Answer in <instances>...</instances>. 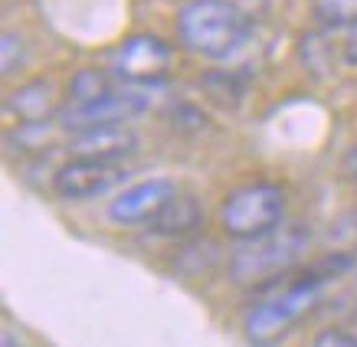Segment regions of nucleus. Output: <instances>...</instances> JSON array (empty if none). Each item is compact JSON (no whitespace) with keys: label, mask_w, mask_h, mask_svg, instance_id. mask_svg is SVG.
<instances>
[{"label":"nucleus","mask_w":357,"mask_h":347,"mask_svg":"<svg viewBox=\"0 0 357 347\" xmlns=\"http://www.w3.org/2000/svg\"><path fill=\"white\" fill-rule=\"evenodd\" d=\"M177 43L200 59H227L249 40V20L233 0H187L174 20Z\"/></svg>","instance_id":"nucleus-1"},{"label":"nucleus","mask_w":357,"mask_h":347,"mask_svg":"<svg viewBox=\"0 0 357 347\" xmlns=\"http://www.w3.org/2000/svg\"><path fill=\"white\" fill-rule=\"evenodd\" d=\"M308 246H312V233L298 223L292 226L282 223L269 236L239 242V249L227 262L229 282L243 285V288H269L279 279L292 275L295 265L305 259Z\"/></svg>","instance_id":"nucleus-2"},{"label":"nucleus","mask_w":357,"mask_h":347,"mask_svg":"<svg viewBox=\"0 0 357 347\" xmlns=\"http://www.w3.org/2000/svg\"><path fill=\"white\" fill-rule=\"evenodd\" d=\"M289 213V194L275 180H252L236 190H229L220 206V226L236 242H252L269 236L285 223Z\"/></svg>","instance_id":"nucleus-3"},{"label":"nucleus","mask_w":357,"mask_h":347,"mask_svg":"<svg viewBox=\"0 0 357 347\" xmlns=\"http://www.w3.org/2000/svg\"><path fill=\"white\" fill-rule=\"evenodd\" d=\"M318 302H321V282H312L305 275L292 279L266 302H256V308H249L243 318V331L256 347H269L312 315Z\"/></svg>","instance_id":"nucleus-4"},{"label":"nucleus","mask_w":357,"mask_h":347,"mask_svg":"<svg viewBox=\"0 0 357 347\" xmlns=\"http://www.w3.org/2000/svg\"><path fill=\"white\" fill-rule=\"evenodd\" d=\"M148 109H151V88L125 86V88H112L102 98L82 102V105H69L66 102L63 111L56 115V125L69 131V134H82V131L125 125V121L144 115Z\"/></svg>","instance_id":"nucleus-5"},{"label":"nucleus","mask_w":357,"mask_h":347,"mask_svg":"<svg viewBox=\"0 0 357 347\" xmlns=\"http://www.w3.org/2000/svg\"><path fill=\"white\" fill-rule=\"evenodd\" d=\"M174 69V49L154 33H135L112 53V76L125 86L154 88L167 82Z\"/></svg>","instance_id":"nucleus-6"},{"label":"nucleus","mask_w":357,"mask_h":347,"mask_svg":"<svg viewBox=\"0 0 357 347\" xmlns=\"http://www.w3.org/2000/svg\"><path fill=\"white\" fill-rule=\"evenodd\" d=\"M128 177L125 164H105V161H82V157H69V161L53 174V190L59 200L69 203H82V200H96L105 196L109 190Z\"/></svg>","instance_id":"nucleus-7"},{"label":"nucleus","mask_w":357,"mask_h":347,"mask_svg":"<svg viewBox=\"0 0 357 347\" xmlns=\"http://www.w3.org/2000/svg\"><path fill=\"white\" fill-rule=\"evenodd\" d=\"M177 194H181L177 184L167 180V177L138 180V184L125 187L109 203V219L115 226H151L154 217H158Z\"/></svg>","instance_id":"nucleus-8"},{"label":"nucleus","mask_w":357,"mask_h":347,"mask_svg":"<svg viewBox=\"0 0 357 347\" xmlns=\"http://www.w3.org/2000/svg\"><path fill=\"white\" fill-rule=\"evenodd\" d=\"M138 134L125 125L115 128H96V131H82L73 134L66 151L69 157H82V161H105V164H125L128 157L138 154Z\"/></svg>","instance_id":"nucleus-9"},{"label":"nucleus","mask_w":357,"mask_h":347,"mask_svg":"<svg viewBox=\"0 0 357 347\" xmlns=\"http://www.w3.org/2000/svg\"><path fill=\"white\" fill-rule=\"evenodd\" d=\"M7 111L20 125H46V121L59 115L63 105H59V92H56L53 79H30L17 86L7 95Z\"/></svg>","instance_id":"nucleus-10"},{"label":"nucleus","mask_w":357,"mask_h":347,"mask_svg":"<svg viewBox=\"0 0 357 347\" xmlns=\"http://www.w3.org/2000/svg\"><path fill=\"white\" fill-rule=\"evenodd\" d=\"M200 226H204V206H200V200L190 194H177L154 217L151 233L167 239H190L200 233Z\"/></svg>","instance_id":"nucleus-11"},{"label":"nucleus","mask_w":357,"mask_h":347,"mask_svg":"<svg viewBox=\"0 0 357 347\" xmlns=\"http://www.w3.org/2000/svg\"><path fill=\"white\" fill-rule=\"evenodd\" d=\"M314 20L321 30H351L357 23V0H314Z\"/></svg>","instance_id":"nucleus-12"},{"label":"nucleus","mask_w":357,"mask_h":347,"mask_svg":"<svg viewBox=\"0 0 357 347\" xmlns=\"http://www.w3.org/2000/svg\"><path fill=\"white\" fill-rule=\"evenodd\" d=\"M112 79L102 69H79L76 76L69 79V105H82L92 98H102L105 92H112Z\"/></svg>","instance_id":"nucleus-13"},{"label":"nucleus","mask_w":357,"mask_h":347,"mask_svg":"<svg viewBox=\"0 0 357 347\" xmlns=\"http://www.w3.org/2000/svg\"><path fill=\"white\" fill-rule=\"evenodd\" d=\"M23 65H26V40L20 33L7 30L3 40H0V72H3V79H10L20 72Z\"/></svg>","instance_id":"nucleus-14"},{"label":"nucleus","mask_w":357,"mask_h":347,"mask_svg":"<svg viewBox=\"0 0 357 347\" xmlns=\"http://www.w3.org/2000/svg\"><path fill=\"white\" fill-rule=\"evenodd\" d=\"M312 347H357V334H351L344 327H325L314 334Z\"/></svg>","instance_id":"nucleus-15"},{"label":"nucleus","mask_w":357,"mask_h":347,"mask_svg":"<svg viewBox=\"0 0 357 347\" xmlns=\"http://www.w3.org/2000/svg\"><path fill=\"white\" fill-rule=\"evenodd\" d=\"M341 53H344V63L357 69V23L351 26V30H347L344 43H341Z\"/></svg>","instance_id":"nucleus-16"},{"label":"nucleus","mask_w":357,"mask_h":347,"mask_svg":"<svg viewBox=\"0 0 357 347\" xmlns=\"http://www.w3.org/2000/svg\"><path fill=\"white\" fill-rule=\"evenodd\" d=\"M341 171H344V177H347V184H354L357 187V141L347 148V154H344V164H341Z\"/></svg>","instance_id":"nucleus-17"},{"label":"nucleus","mask_w":357,"mask_h":347,"mask_svg":"<svg viewBox=\"0 0 357 347\" xmlns=\"http://www.w3.org/2000/svg\"><path fill=\"white\" fill-rule=\"evenodd\" d=\"M3 347H20V344H17V341H13L10 334H3Z\"/></svg>","instance_id":"nucleus-18"}]
</instances>
